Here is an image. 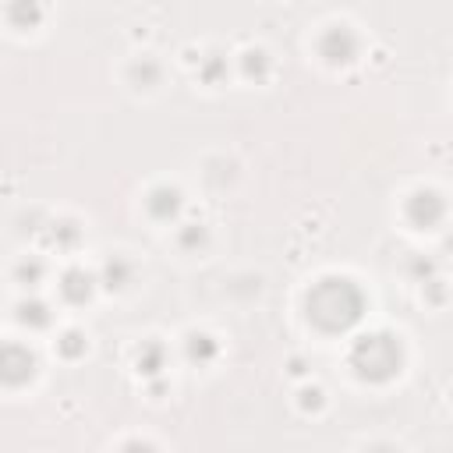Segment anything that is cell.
I'll return each mask as SVG.
<instances>
[{"mask_svg":"<svg viewBox=\"0 0 453 453\" xmlns=\"http://www.w3.org/2000/svg\"><path fill=\"white\" fill-rule=\"evenodd\" d=\"M39 276H42V262L32 258V262H21L18 265V280L21 283H39Z\"/></svg>","mask_w":453,"mask_h":453,"instance_id":"e0dca14e","label":"cell"},{"mask_svg":"<svg viewBox=\"0 0 453 453\" xmlns=\"http://www.w3.org/2000/svg\"><path fill=\"white\" fill-rule=\"evenodd\" d=\"M265 71H269V60H265V53H262V50L244 53V74H248V78H262Z\"/></svg>","mask_w":453,"mask_h":453,"instance_id":"9a60e30c","label":"cell"},{"mask_svg":"<svg viewBox=\"0 0 453 453\" xmlns=\"http://www.w3.org/2000/svg\"><path fill=\"white\" fill-rule=\"evenodd\" d=\"M92 287H96V280H92V273H85V269H67V273L60 276V294H64V301H71V304H85V301L92 297Z\"/></svg>","mask_w":453,"mask_h":453,"instance_id":"8992f818","label":"cell"},{"mask_svg":"<svg viewBox=\"0 0 453 453\" xmlns=\"http://www.w3.org/2000/svg\"><path fill=\"white\" fill-rule=\"evenodd\" d=\"M357 35L350 32V28H343V25H336V28H326L322 32V39H319V53L329 60V64H350L354 57H357Z\"/></svg>","mask_w":453,"mask_h":453,"instance_id":"5b68a950","label":"cell"},{"mask_svg":"<svg viewBox=\"0 0 453 453\" xmlns=\"http://www.w3.org/2000/svg\"><path fill=\"white\" fill-rule=\"evenodd\" d=\"M7 18H11L18 28H32V25L39 21V7H35V4H14V7H7Z\"/></svg>","mask_w":453,"mask_h":453,"instance_id":"7c38bea8","label":"cell"},{"mask_svg":"<svg viewBox=\"0 0 453 453\" xmlns=\"http://www.w3.org/2000/svg\"><path fill=\"white\" fill-rule=\"evenodd\" d=\"M372 453H393V449H389V446H379V449H372Z\"/></svg>","mask_w":453,"mask_h":453,"instance_id":"7402d4cb","label":"cell"},{"mask_svg":"<svg viewBox=\"0 0 453 453\" xmlns=\"http://www.w3.org/2000/svg\"><path fill=\"white\" fill-rule=\"evenodd\" d=\"M219 71H223V64H219V60H216V53H212V57H209V64L202 67V78H209V81H216V78H219Z\"/></svg>","mask_w":453,"mask_h":453,"instance_id":"ac0fdd59","label":"cell"},{"mask_svg":"<svg viewBox=\"0 0 453 453\" xmlns=\"http://www.w3.org/2000/svg\"><path fill=\"white\" fill-rule=\"evenodd\" d=\"M442 212H446V202H442V195L432 191V188H421V191H414V195L407 198V219H411L418 230L435 226V223L442 219Z\"/></svg>","mask_w":453,"mask_h":453,"instance_id":"277c9868","label":"cell"},{"mask_svg":"<svg viewBox=\"0 0 453 453\" xmlns=\"http://www.w3.org/2000/svg\"><path fill=\"white\" fill-rule=\"evenodd\" d=\"M350 368L365 382H389L403 368V347L389 333H365L350 347Z\"/></svg>","mask_w":453,"mask_h":453,"instance_id":"7a4b0ae2","label":"cell"},{"mask_svg":"<svg viewBox=\"0 0 453 453\" xmlns=\"http://www.w3.org/2000/svg\"><path fill=\"white\" fill-rule=\"evenodd\" d=\"M57 230H50V241L53 244H74L78 241V226L74 223H53Z\"/></svg>","mask_w":453,"mask_h":453,"instance_id":"2e32d148","label":"cell"},{"mask_svg":"<svg viewBox=\"0 0 453 453\" xmlns=\"http://www.w3.org/2000/svg\"><path fill=\"white\" fill-rule=\"evenodd\" d=\"M131 78L142 81V85H156V81H159V64L145 57V60H138V64L131 67Z\"/></svg>","mask_w":453,"mask_h":453,"instance_id":"5bb4252c","label":"cell"},{"mask_svg":"<svg viewBox=\"0 0 453 453\" xmlns=\"http://www.w3.org/2000/svg\"><path fill=\"white\" fill-rule=\"evenodd\" d=\"M202 237H205L202 230H188V234H184V244H195V241H202Z\"/></svg>","mask_w":453,"mask_h":453,"instance_id":"44dd1931","label":"cell"},{"mask_svg":"<svg viewBox=\"0 0 453 453\" xmlns=\"http://www.w3.org/2000/svg\"><path fill=\"white\" fill-rule=\"evenodd\" d=\"M35 375V357L21 343H0V382L4 386H25Z\"/></svg>","mask_w":453,"mask_h":453,"instance_id":"3957f363","label":"cell"},{"mask_svg":"<svg viewBox=\"0 0 453 453\" xmlns=\"http://www.w3.org/2000/svg\"><path fill=\"white\" fill-rule=\"evenodd\" d=\"M18 322L28 329H46L50 326V308L42 301H21L18 304Z\"/></svg>","mask_w":453,"mask_h":453,"instance_id":"ba28073f","label":"cell"},{"mask_svg":"<svg viewBox=\"0 0 453 453\" xmlns=\"http://www.w3.org/2000/svg\"><path fill=\"white\" fill-rule=\"evenodd\" d=\"M163 368V343H145L138 354V372L142 375H156Z\"/></svg>","mask_w":453,"mask_h":453,"instance_id":"8fae6325","label":"cell"},{"mask_svg":"<svg viewBox=\"0 0 453 453\" xmlns=\"http://www.w3.org/2000/svg\"><path fill=\"white\" fill-rule=\"evenodd\" d=\"M304 308H308V319L322 333H347L365 315V294L347 276H326V280L311 283Z\"/></svg>","mask_w":453,"mask_h":453,"instance_id":"6da1fadb","label":"cell"},{"mask_svg":"<svg viewBox=\"0 0 453 453\" xmlns=\"http://www.w3.org/2000/svg\"><path fill=\"white\" fill-rule=\"evenodd\" d=\"M145 205H149V216L152 219H173L177 212H180V191L177 188H156L149 198H145Z\"/></svg>","mask_w":453,"mask_h":453,"instance_id":"52a82bcc","label":"cell"},{"mask_svg":"<svg viewBox=\"0 0 453 453\" xmlns=\"http://www.w3.org/2000/svg\"><path fill=\"white\" fill-rule=\"evenodd\" d=\"M301 396H304V400H301L304 407H319V403H322V400H319V396H322L319 389H308V393H301Z\"/></svg>","mask_w":453,"mask_h":453,"instance_id":"ffe728a7","label":"cell"},{"mask_svg":"<svg viewBox=\"0 0 453 453\" xmlns=\"http://www.w3.org/2000/svg\"><path fill=\"white\" fill-rule=\"evenodd\" d=\"M57 350H60L64 357H81V354H85V336L71 329V333H64V336L57 340Z\"/></svg>","mask_w":453,"mask_h":453,"instance_id":"4fadbf2b","label":"cell"},{"mask_svg":"<svg viewBox=\"0 0 453 453\" xmlns=\"http://www.w3.org/2000/svg\"><path fill=\"white\" fill-rule=\"evenodd\" d=\"M120 453H156L149 442H142V439H131V442H124V449Z\"/></svg>","mask_w":453,"mask_h":453,"instance_id":"d6986e66","label":"cell"},{"mask_svg":"<svg viewBox=\"0 0 453 453\" xmlns=\"http://www.w3.org/2000/svg\"><path fill=\"white\" fill-rule=\"evenodd\" d=\"M127 280H131V262L120 258V255H113V258L103 265V283L113 290V287H124Z\"/></svg>","mask_w":453,"mask_h":453,"instance_id":"30bf717a","label":"cell"},{"mask_svg":"<svg viewBox=\"0 0 453 453\" xmlns=\"http://www.w3.org/2000/svg\"><path fill=\"white\" fill-rule=\"evenodd\" d=\"M212 357H216V340L205 336V333H191V336H188V361L205 365V361H212Z\"/></svg>","mask_w":453,"mask_h":453,"instance_id":"9c48e42d","label":"cell"}]
</instances>
